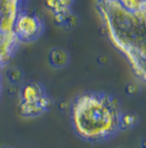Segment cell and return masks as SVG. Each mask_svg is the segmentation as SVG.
I'll use <instances>...</instances> for the list:
<instances>
[{"mask_svg":"<svg viewBox=\"0 0 146 148\" xmlns=\"http://www.w3.org/2000/svg\"><path fill=\"white\" fill-rule=\"evenodd\" d=\"M3 148H13V147H10V146H7V147H3Z\"/></svg>","mask_w":146,"mask_h":148,"instance_id":"cell-6","label":"cell"},{"mask_svg":"<svg viewBox=\"0 0 146 148\" xmlns=\"http://www.w3.org/2000/svg\"><path fill=\"white\" fill-rule=\"evenodd\" d=\"M51 105V99L46 95H43L37 102L34 103H20V112L25 117H34L49 110Z\"/></svg>","mask_w":146,"mask_h":148,"instance_id":"cell-3","label":"cell"},{"mask_svg":"<svg viewBox=\"0 0 146 148\" xmlns=\"http://www.w3.org/2000/svg\"><path fill=\"white\" fill-rule=\"evenodd\" d=\"M45 95L41 85L36 83H29L22 87L21 91V103H34Z\"/></svg>","mask_w":146,"mask_h":148,"instance_id":"cell-4","label":"cell"},{"mask_svg":"<svg viewBox=\"0 0 146 148\" xmlns=\"http://www.w3.org/2000/svg\"><path fill=\"white\" fill-rule=\"evenodd\" d=\"M139 124V116L135 114H123L120 119V130H131Z\"/></svg>","mask_w":146,"mask_h":148,"instance_id":"cell-5","label":"cell"},{"mask_svg":"<svg viewBox=\"0 0 146 148\" xmlns=\"http://www.w3.org/2000/svg\"><path fill=\"white\" fill-rule=\"evenodd\" d=\"M14 29H16L14 31L16 36H20L23 39H31L40 32L41 23L34 17L29 14H23L14 23Z\"/></svg>","mask_w":146,"mask_h":148,"instance_id":"cell-2","label":"cell"},{"mask_svg":"<svg viewBox=\"0 0 146 148\" xmlns=\"http://www.w3.org/2000/svg\"><path fill=\"white\" fill-rule=\"evenodd\" d=\"M120 104L104 93H86L75 101L72 111L73 127L87 142L107 140L120 132Z\"/></svg>","mask_w":146,"mask_h":148,"instance_id":"cell-1","label":"cell"}]
</instances>
